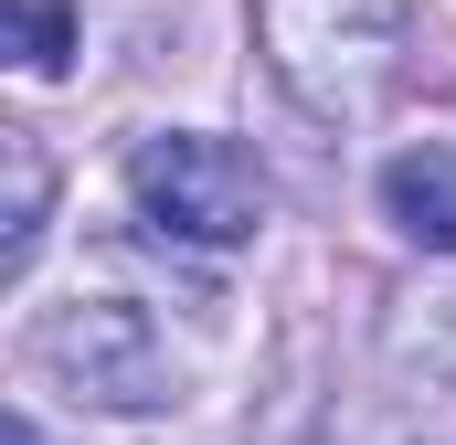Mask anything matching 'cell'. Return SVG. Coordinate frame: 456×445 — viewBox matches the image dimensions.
<instances>
[{
	"label": "cell",
	"mask_w": 456,
	"mask_h": 445,
	"mask_svg": "<svg viewBox=\"0 0 456 445\" xmlns=\"http://www.w3.org/2000/svg\"><path fill=\"white\" fill-rule=\"evenodd\" d=\"M255 53L319 127H371L414 85L425 32L414 0H255Z\"/></svg>",
	"instance_id": "obj_1"
},
{
	"label": "cell",
	"mask_w": 456,
	"mask_h": 445,
	"mask_svg": "<svg viewBox=\"0 0 456 445\" xmlns=\"http://www.w3.org/2000/svg\"><path fill=\"white\" fill-rule=\"evenodd\" d=\"M32 371L86 403V414H170L191 360L170 350V329L138 308V297H64L32 319Z\"/></svg>",
	"instance_id": "obj_2"
},
{
	"label": "cell",
	"mask_w": 456,
	"mask_h": 445,
	"mask_svg": "<svg viewBox=\"0 0 456 445\" xmlns=\"http://www.w3.org/2000/svg\"><path fill=\"white\" fill-rule=\"evenodd\" d=\"M127 202L159 244H191V255H233L255 244L265 222V170L233 149V138H202V127H159L127 149Z\"/></svg>",
	"instance_id": "obj_3"
},
{
	"label": "cell",
	"mask_w": 456,
	"mask_h": 445,
	"mask_svg": "<svg viewBox=\"0 0 456 445\" xmlns=\"http://www.w3.org/2000/svg\"><path fill=\"white\" fill-rule=\"evenodd\" d=\"M382 213L403 244L425 255H456V138H414L382 159Z\"/></svg>",
	"instance_id": "obj_4"
},
{
	"label": "cell",
	"mask_w": 456,
	"mask_h": 445,
	"mask_svg": "<svg viewBox=\"0 0 456 445\" xmlns=\"http://www.w3.org/2000/svg\"><path fill=\"white\" fill-rule=\"evenodd\" d=\"M43 191H53V181H43V149L11 127V244H0V276H11V287L32 276V244H43Z\"/></svg>",
	"instance_id": "obj_5"
},
{
	"label": "cell",
	"mask_w": 456,
	"mask_h": 445,
	"mask_svg": "<svg viewBox=\"0 0 456 445\" xmlns=\"http://www.w3.org/2000/svg\"><path fill=\"white\" fill-rule=\"evenodd\" d=\"M11 64L21 75H64L75 64V11L64 0H11Z\"/></svg>",
	"instance_id": "obj_6"
},
{
	"label": "cell",
	"mask_w": 456,
	"mask_h": 445,
	"mask_svg": "<svg viewBox=\"0 0 456 445\" xmlns=\"http://www.w3.org/2000/svg\"><path fill=\"white\" fill-rule=\"evenodd\" d=\"M0 445H43V435H32V425H21V414H11V425H0Z\"/></svg>",
	"instance_id": "obj_7"
}]
</instances>
